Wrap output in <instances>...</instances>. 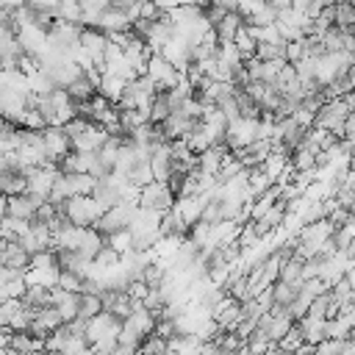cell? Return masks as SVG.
I'll return each mask as SVG.
<instances>
[{
	"label": "cell",
	"instance_id": "obj_1",
	"mask_svg": "<svg viewBox=\"0 0 355 355\" xmlns=\"http://www.w3.org/2000/svg\"><path fill=\"white\" fill-rule=\"evenodd\" d=\"M55 211L58 214H64L72 225H92L105 208L92 197V194H72V197H67L61 205H55Z\"/></svg>",
	"mask_w": 355,
	"mask_h": 355
},
{
	"label": "cell",
	"instance_id": "obj_2",
	"mask_svg": "<svg viewBox=\"0 0 355 355\" xmlns=\"http://www.w3.org/2000/svg\"><path fill=\"white\" fill-rule=\"evenodd\" d=\"M144 75H150L153 80H155V89L158 92H166V89H172L175 83H180L186 75L180 72V69H175L161 53H153V55H147V69H144Z\"/></svg>",
	"mask_w": 355,
	"mask_h": 355
},
{
	"label": "cell",
	"instance_id": "obj_3",
	"mask_svg": "<svg viewBox=\"0 0 355 355\" xmlns=\"http://www.w3.org/2000/svg\"><path fill=\"white\" fill-rule=\"evenodd\" d=\"M172 202H175V194L166 186V180H150L147 186L139 189V205H147L155 211H169Z\"/></svg>",
	"mask_w": 355,
	"mask_h": 355
},
{
	"label": "cell",
	"instance_id": "obj_4",
	"mask_svg": "<svg viewBox=\"0 0 355 355\" xmlns=\"http://www.w3.org/2000/svg\"><path fill=\"white\" fill-rule=\"evenodd\" d=\"M105 130L97 125V122H86L75 136H69V147L78 150V153H94L103 141H105Z\"/></svg>",
	"mask_w": 355,
	"mask_h": 355
},
{
	"label": "cell",
	"instance_id": "obj_5",
	"mask_svg": "<svg viewBox=\"0 0 355 355\" xmlns=\"http://www.w3.org/2000/svg\"><path fill=\"white\" fill-rule=\"evenodd\" d=\"M42 141H44L47 158L55 161V164L72 150V147H69V136H67L61 128H55V125H44V128H42Z\"/></svg>",
	"mask_w": 355,
	"mask_h": 355
},
{
	"label": "cell",
	"instance_id": "obj_6",
	"mask_svg": "<svg viewBox=\"0 0 355 355\" xmlns=\"http://www.w3.org/2000/svg\"><path fill=\"white\" fill-rule=\"evenodd\" d=\"M161 214L164 211H155V208H147V205H136V211H133V216L128 222V230L130 233H153L161 225Z\"/></svg>",
	"mask_w": 355,
	"mask_h": 355
},
{
	"label": "cell",
	"instance_id": "obj_7",
	"mask_svg": "<svg viewBox=\"0 0 355 355\" xmlns=\"http://www.w3.org/2000/svg\"><path fill=\"white\" fill-rule=\"evenodd\" d=\"M39 197L36 194H31V191H22V194H11L8 200H6V214H11V216H19V219H33V214H36V208H39Z\"/></svg>",
	"mask_w": 355,
	"mask_h": 355
},
{
	"label": "cell",
	"instance_id": "obj_8",
	"mask_svg": "<svg viewBox=\"0 0 355 355\" xmlns=\"http://www.w3.org/2000/svg\"><path fill=\"white\" fill-rule=\"evenodd\" d=\"M94 28H100L105 36H108V33H119V31H130V17H128L125 11H119V8L108 6L105 11H100V17H97Z\"/></svg>",
	"mask_w": 355,
	"mask_h": 355
},
{
	"label": "cell",
	"instance_id": "obj_9",
	"mask_svg": "<svg viewBox=\"0 0 355 355\" xmlns=\"http://www.w3.org/2000/svg\"><path fill=\"white\" fill-rule=\"evenodd\" d=\"M78 297H80L78 291H67V288H61V286H53V288H50V305L58 308V313H61L64 322L78 313Z\"/></svg>",
	"mask_w": 355,
	"mask_h": 355
},
{
	"label": "cell",
	"instance_id": "obj_10",
	"mask_svg": "<svg viewBox=\"0 0 355 355\" xmlns=\"http://www.w3.org/2000/svg\"><path fill=\"white\" fill-rule=\"evenodd\" d=\"M58 269L61 266H28L25 272H22V277H25V283L28 286H44V288H53L55 283H58Z\"/></svg>",
	"mask_w": 355,
	"mask_h": 355
},
{
	"label": "cell",
	"instance_id": "obj_11",
	"mask_svg": "<svg viewBox=\"0 0 355 355\" xmlns=\"http://www.w3.org/2000/svg\"><path fill=\"white\" fill-rule=\"evenodd\" d=\"M103 244H105V236L97 233L92 225H83V227H80V236H78V244H75V252H80V255H86V258H94V252H97Z\"/></svg>",
	"mask_w": 355,
	"mask_h": 355
},
{
	"label": "cell",
	"instance_id": "obj_12",
	"mask_svg": "<svg viewBox=\"0 0 355 355\" xmlns=\"http://www.w3.org/2000/svg\"><path fill=\"white\" fill-rule=\"evenodd\" d=\"M297 327L302 333V341H308V344H316V341L324 338V316H308V313H302L297 319Z\"/></svg>",
	"mask_w": 355,
	"mask_h": 355
},
{
	"label": "cell",
	"instance_id": "obj_13",
	"mask_svg": "<svg viewBox=\"0 0 355 355\" xmlns=\"http://www.w3.org/2000/svg\"><path fill=\"white\" fill-rule=\"evenodd\" d=\"M28 258H31V255H28V252H25V250L11 239V241H6V250H3V261H0V263L22 275V272L28 269Z\"/></svg>",
	"mask_w": 355,
	"mask_h": 355
},
{
	"label": "cell",
	"instance_id": "obj_14",
	"mask_svg": "<svg viewBox=\"0 0 355 355\" xmlns=\"http://www.w3.org/2000/svg\"><path fill=\"white\" fill-rule=\"evenodd\" d=\"M22 191H25V175H22V169H14V166L0 169V194L11 197V194H22Z\"/></svg>",
	"mask_w": 355,
	"mask_h": 355
},
{
	"label": "cell",
	"instance_id": "obj_15",
	"mask_svg": "<svg viewBox=\"0 0 355 355\" xmlns=\"http://www.w3.org/2000/svg\"><path fill=\"white\" fill-rule=\"evenodd\" d=\"M122 89H125V80L119 78V75H108V72H103V78H100V83H97V94H103L108 103H116L119 100V94H122Z\"/></svg>",
	"mask_w": 355,
	"mask_h": 355
},
{
	"label": "cell",
	"instance_id": "obj_16",
	"mask_svg": "<svg viewBox=\"0 0 355 355\" xmlns=\"http://www.w3.org/2000/svg\"><path fill=\"white\" fill-rule=\"evenodd\" d=\"M241 22H244V17H241V14H236V11H225V14H222V19H219L216 25H211V28L216 31V39H233V36H236V31L241 28Z\"/></svg>",
	"mask_w": 355,
	"mask_h": 355
},
{
	"label": "cell",
	"instance_id": "obj_17",
	"mask_svg": "<svg viewBox=\"0 0 355 355\" xmlns=\"http://www.w3.org/2000/svg\"><path fill=\"white\" fill-rule=\"evenodd\" d=\"M64 89H67V94H69L75 103H83V100H89V97L94 94V86L89 83V78H86V75L75 78V80H72V83H67Z\"/></svg>",
	"mask_w": 355,
	"mask_h": 355
},
{
	"label": "cell",
	"instance_id": "obj_18",
	"mask_svg": "<svg viewBox=\"0 0 355 355\" xmlns=\"http://www.w3.org/2000/svg\"><path fill=\"white\" fill-rule=\"evenodd\" d=\"M333 25H338V28H355L352 0L349 3H333Z\"/></svg>",
	"mask_w": 355,
	"mask_h": 355
},
{
	"label": "cell",
	"instance_id": "obj_19",
	"mask_svg": "<svg viewBox=\"0 0 355 355\" xmlns=\"http://www.w3.org/2000/svg\"><path fill=\"white\" fill-rule=\"evenodd\" d=\"M55 19L78 22V19H80V6H78V0H58V8H55Z\"/></svg>",
	"mask_w": 355,
	"mask_h": 355
},
{
	"label": "cell",
	"instance_id": "obj_20",
	"mask_svg": "<svg viewBox=\"0 0 355 355\" xmlns=\"http://www.w3.org/2000/svg\"><path fill=\"white\" fill-rule=\"evenodd\" d=\"M233 42H236V47H239V53H241V58H247V55H252L255 53V39L244 31V22H241V28L236 31V36H233Z\"/></svg>",
	"mask_w": 355,
	"mask_h": 355
},
{
	"label": "cell",
	"instance_id": "obj_21",
	"mask_svg": "<svg viewBox=\"0 0 355 355\" xmlns=\"http://www.w3.org/2000/svg\"><path fill=\"white\" fill-rule=\"evenodd\" d=\"M105 244H108V247H114L116 252L130 250V230H128V227H122V230L108 233V236H105Z\"/></svg>",
	"mask_w": 355,
	"mask_h": 355
},
{
	"label": "cell",
	"instance_id": "obj_22",
	"mask_svg": "<svg viewBox=\"0 0 355 355\" xmlns=\"http://www.w3.org/2000/svg\"><path fill=\"white\" fill-rule=\"evenodd\" d=\"M327 308H330V294L322 291V294H316V297L308 302L305 313H308V316H324V319H327Z\"/></svg>",
	"mask_w": 355,
	"mask_h": 355
},
{
	"label": "cell",
	"instance_id": "obj_23",
	"mask_svg": "<svg viewBox=\"0 0 355 355\" xmlns=\"http://www.w3.org/2000/svg\"><path fill=\"white\" fill-rule=\"evenodd\" d=\"M80 275H75V272H69V269H58V283L55 286H61V288H67V291H80Z\"/></svg>",
	"mask_w": 355,
	"mask_h": 355
},
{
	"label": "cell",
	"instance_id": "obj_24",
	"mask_svg": "<svg viewBox=\"0 0 355 355\" xmlns=\"http://www.w3.org/2000/svg\"><path fill=\"white\" fill-rule=\"evenodd\" d=\"M94 263H100V266H114L116 261H119V252L114 250V247H108V244H103L97 252H94V258H92Z\"/></svg>",
	"mask_w": 355,
	"mask_h": 355
},
{
	"label": "cell",
	"instance_id": "obj_25",
	"mask_svg": "<svg viewBox=\"0 0 355 355\" xmlns=\"http://www.w3.org/2000/svg\"><path fill=\"white\" fill-rule=\"evenodd\" d=\"M22 128H33V130H42L44 128V116L39 114V108H25V114H22V122H19Z\"/></svg>",
	"mask_w": 355,
	"mask_h": 355
},
{
	"label": "cell",
	"instance_id": "obj_26",
	"mask_svg": "<svg viewBox=\"0 0 355 355\" xmlns=\"http://www.w3.org/2000/svg\"><path fill=\"white\" fill-rule=\"evenodd\" d=\"M139 17H144V19H158V17H161V11L155 8V3H153V0H144V3L139 6Z\"/></svg>",
	"mask_w": 355,
	"mask_h": 355
},
{
	"label": "cell",
	"instance_id": "obj_27",
	"mask_svg": "<svg viewBox=\"0 0 355 355\" xmlns=\"http://www.w3.org/2000/svg\"><path fill=\"white\" fill-rule=\"evenodd\" d=\"M8 333H11V330H8L6 324H0V349H6V347H8Z\"/></svg>",
	"mask_w": 355,
	"mask_h": 355
},
{
	"label": "cell",
	"instance_id": "obj_28",
	"mask_svg": "<svg viewBox=\"0 0 355 355\" xmlns=\"http://www.w3.org/2000/svg\"><path fill=\"white\" fill-rule=\"evenodd\" d=\"M275 8H286V6H291V0H269Z\"/></svg>",
	"mask_w": 355,
	"mask_h": 355
},
{
	"label": "cell",
	"instance_id": "obj_29",
	"mask_svg": "<svg viewBox=\"0 0 355 355\" xmlns=\"http://www.w3.org/2000/svg\"><path fill=\"white\" fill-rule=\"evenodd\" d=\"M6 200H8V197H6V194H0V216L6 214Z\"/></svg>",
	"mask_w": 355,
	"mask_h": 355
},
{
	"label": "cell",
	"instance_id": "obj_30",
	"mask_svg": "<svg viewBox=\"0 0 355 355\" xmlns=\"http://www.w3.org/2000/svg\"><path fill=\"white\" fill-rule=\"evenodd\" d=\"M189 3H194V6H200V8H205L211 0H189Z\"/></svg>",
	"mask_w": 355,
	"mask_h": 355
},
{
	"label": "cell",
	"instance_id": "obj_31",
	"mask_svg": "<svg viewBox=\"0 0 355 355\" xmlns=\"http://www.w3.org/2000/svg\"><path fill=\"white\" fill-rule=\"evenodd\" d=\"M3 250H6V239H0V261H3Z\"/></svg>",
	"mask_w": 355,
	"mask_h": 355
}]
</instances>
